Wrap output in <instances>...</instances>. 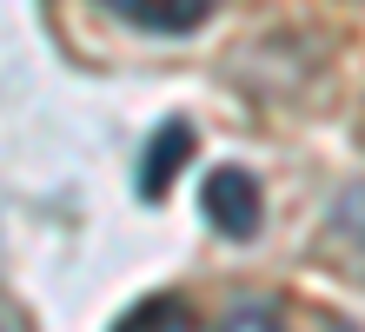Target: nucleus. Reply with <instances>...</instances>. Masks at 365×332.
Here are the masks:
<instances>
[{
    "label": "nucleus",
    "instance_id": "nucleus-1",
    "mask_svg": "<svg viewBox=\"0 0 365 332\" xmlns=\"http://www.w3.org/2000/svg\"><path fill=\"white\" fill-rule=\"evenodd\" d=\"M200 206L212 219V233H226V239H252L259 233V180H252L246 166H212L206 173V186H200Z\"/></svg>",
    "mask_w": 365,
    "mask_h": 332
},
{
    "label": "nucleus",
    "instance_id": "nucleus-2",
    "mask_svg": "<svg viewBox=\"0 0 365 332\" xmlns=\"http://www.w3.org/2000/svg\"><path fill=\"white\" fill-rule=\"evenodd\" d=\"M100 7L140 34H192L220 0H100Z\"/></svg>",
    "mask_w": 365,
    "mask_h": 332
},
{
    "label": "nucleus",
    "instance_id": "nucleus-3",
    "mask_svg": "<svg viewBox=\"0 0 365 332\" xmlns=\"http://www.w3.org/2000/svg\"><path fill=\"white\" fill-rule=\"evenodd\" d=\"M192 160V126L186 120H166L160 133H153V146H146V166H140V193L146 199H160L166 186H173V173Z\"/></svg>",
    "mask_w": 365,
    "mask_h": 332
},
{
    "label": "nucleus",
    "instance_id": "nucleus-4",
    "mask_svg": "<svg viewBox=\"0 0 365 332\" xmlns=\"http://www.w3.org/2000/svg\"><path fill=\"white\" fill-rule=\"evenodd\" d=\"M120 332H192V313L186 299H146L140 313H126Z\"/></svg>",
    "mask_w": 365,
    "mask_h": 332
},
{
    "label": "nucleus",
    "instance_id": "nucleus-5",
    "mask_svg": "<svg viewBox=\"0 0 365 332\" xmlns=\"http://www.w3.org/2000/svg\"><path fill=\"white\" fill-rule=\"evenodd\" d=\"M220 332H279V313H272V306H240Z\"/></svg>",
    "mask_w": 365,
    "mask_h": 332
},
{
    "label": "nucleus",
    "instance_id": "nucleus-6",
    "mask_svg": "<svg viewBox=\"0 0 365 332\" xmlns=\"http://www.w3.org/2000/svg\"><path fill=\"white\" fill-rule=\"evenodd\" d=\"M339 332H359V326H339Z\"/></svg>",
    "mask_w": 365,
    "mask_h": 332
}]
</instances>
